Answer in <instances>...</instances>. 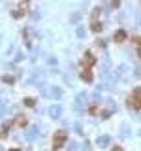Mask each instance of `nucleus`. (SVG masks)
Segmentation results:
<instances>
[{"instance_id":"6","label":"nucleus","mask_w":141,"mask_h":151,"mask_svg":"<svg viewBox=\"0 0 141 151\" xmlns=\"http://www.w3.org/2000/svg\"><path fill=\"white\" fill-rule=\"evenodd\" d=\"M83 64H85V66H92V64H94V57H92V53H88V51H87V53H85Z\"/></svg>"},{"instance_id":"9","label":"nucleus","mask_w":141,"mask_h":151,"mask_svg":"<svg viewBox=\"0 0 141 151\" xmlns=\"http://www.w3.org/2000/svg\"><path fill=\"white\" fill-rule=\"evenodd\" d=\"M8 136V125H2L0 127V138H6Z\"/></svg>"},{"instance_id":"5","label":"nucleus","mask_w":141,"mask_h":151,"mask_svg":"<svg viewBox=\"0 0 141 151\" xmlns=\"http://www.w3.org/2000/svg\"><path fill=\"white\" fill-rule=\"evenodd\" d=\"M113 40H115L117 43L124 42V40H126V30H119V32H115V36H113Z\"/></svg>"},{"instance_id":"4","label":"nucleus","mask_w":141,"mask_h":151,"mask_svg":"<svg viewBox=\"0 0 141 151\" xmlns=\"http://www.w3.org/2000/svg\"><path fill=\"white\" fill-rule=\"evenodd\" d=\"M109 144H111V136H100L98 140H96V145H98V148H107Z\"/></svg>"},{"instance_id":"14","label":"nucleus","mask_w":141,"mask_h":151,"mask_svg":"<svg viewBox=\"0 0 141 151\" xmlns=\"http://www.w3.org/2000/svg\"><path fill=\"white\" fill-rule=\"evenodd\" d=\"M77 36H79V38L85 36V29H83V27H77Z\"/></svg>"},{"instance_id":"10","label":"nucleus","mask_w":141,"mask_h":151,"mask_svg":"<svg viewBox=\"0 0 141 151\" xmlns=\"http://www.w3.org/2000/svg\"><path fill=\"white\" fill-rule=\"evenodd\" d=\"M25 106L32 108V106H36V100H34V98H25Z\"/></svg>"},{"instance_id":"22","label":"nucleus","mask_w":141,"mask_h":151,"mask_svg":"<svg viewBox=\"0 0 141 151\" xmlns=\"http://www.w3.org/2000/svg\"><path fill=\"white\" fill-rule=\"evenodd\" d=\"M111 151H122V148H113Z\"/></svg>"},{"instance_id":"26","label":"nucleus","mask_w":141,"mask_h":151,"mask_svg":"<svg viewBox=\"0 0 141 151\" xmlns=\"http://www.w3.org/2000/svg\"><path fill=\"white\" fill-rule=\"evenodd\" d=\"M0 151H2V149H0Z\"/></svg>"},{"instance_id":"3","label":"nucleus","mask_w":141,"mask_h":151,"mask_svg":"<svg viewBox=\"0 0 141 151\" xmlns=\"http://www.w3.org/2000/svg\"><path fill=\"white\" fill-rule=\"evenodd\" d=\"M38 134H40V127H30V129H28V132H26V138L28 140H36V138H38Z\"/></svg>"},{"instance_id":"7","label":"nucleus","mask_w":141,"mask_h":151,"mask_svg":"<svg viewBox=\"0 0 141 151\" xmlns=\"http://www.w3.org/2000/svg\"><path fill=\"white\" fill-rule=\"evenodd\" d=\"M49 94V96H53V98H60L62 96V89H60V87H53V89H51V93H47Z\"/></svg>"},{"instance_id":"18","label":"nucleus","mask_w":141,"mask_h":151,"mask_svg":"<svg viewBox=\"0 0 141 151\" xmlns=\"http://www.w3.org/2000/svg\"><path fill=\"white\" fill-rule=\"evenodd\" d=\"M13 17H15V19H19V17H23V11H13Z\"/></svg>"},{"instance_id":"2","label":"nucleus","mask_w":141,"mask_h":151,"mask_svg":"<svg viewBox=\"0 0 141 151\" xmlns=\"http://www.w3.org/2000/svg\"><path fill=\"white\" fill-rule=\"evenodd\" d=\"M60 115H62V106H60V104H55V106L49 108V117L51 119H58Z\"/></svg>"},{"instance_id":"11","label":"nucleus","mask_w":141,"mask_h":151,"mask_svg":"<svg viewBox=\"0 0 141 151\" xmlns=\"http://www.w3.org/2000/svg\"><path fill=\"white\" fill-rule=\"evenodd\" d=\"M75 102H77V104H81V106H85V94H83V93H81V94H77Z\"/></svg>"},{"instance_id":"19","label":"nucleus","mask_w":141,"mask_h":151,"mask_svg":"<svg viewBox=\"0 0 141 151\" xmlns=\"http://www.w3.org/2000/svg\"><path fill=\"white\" fill-rule=\"evenodd\" d=\"M139 74H141V68H139V64H138V66H135V76H134V78H139Z\"/></svg>"},{"instance_id":"21","label":"nucleus","mask_w":141,"mask_h":151,"mask_svg":"<svg viewBox=\"0 0 141 151\" xmlns=\"http://www.w3.org/2000/svg\"><path fill=\"white\" fill-rule=\"evenodd\" d=\"M49 64H53V66L56 64V59H55V57H51V59H49Z\"/></svg>"},{"instance_id":"17","label":"nucleus","mask_w":141,"mask_h":151,"mask_svg":"<svg viewBox=\"0 0 141 151\" xmlns=\"http://www.w3.org/2000/svg\"><path fill=\"white\" fill-rule=\"evenodd\" d=\"M83 151H90V144H88V142H85V144H83Z\"/></svg>"},{"instance_id":"20","label":"nucleus","mask_w":141,"mask_h":151,"mask_svg":"<svg viewBox=\"0 0 141 151\" xmlns=\"http://www.w3.org/2000/svg\"><path fill=\"white\" fill-rule=\"evenodd\" d=\"M120 6V0H113V8H119Z\"/></svg>"},{"instance_id":"12","label":"nucleus","mask_w":141,"mask_h":151,"mask_svg":"<svg viewBox=\"0 0 141 151\" xmlns=\"http://www.w3.org/2000/svg\"><path fill=\"white\" fill-rule=\"evenodd\" d=\"M92 30H94V32H100V30H102V25H100V23H92Z\"/></svg>"},{"instance_id":"24","label":"nucleus","mask_w":141,"mask_h":151,"mask_svg":"<svg viewBox=\"0 0 141 151\" xmlns=\"http://www.w3.org/2000/svg\"><path fill=\"white\" fill-rule=\"evenodd\" d=\"M139 136H141V130H139Z\"/></svg>"},{"instance_id":"25","label":"nucleus","mask_w":141,"mask_h":151,"mask_svg":"<svg viewBox=\"0 0 141 151\" xmlns=\"http://www.w3.org/2000/svg\"><path fill=\"white\" fill-rule=\"evenodd\" d=\"M11 151H17V149H11Z\"/></svg>"},{"instance_id":"13","label":"nucleus","mask_w":141,"mask_h":151,"mask_svg":"<svg viewBox=\"0 0 141 151\" xmlns=\"http://www.w3.org/2000/svg\"><path fill=\"white\" fill-rule=\"evenodd\" d=\"M120 132H122V136L126 138L128 134H130V127H122V129H120Z\"/></svg>"},{"instance_id":"15","label":"nucleus","mask_w":141,"mask_h":151,"mask_svg":"<svg viewBox=\"0 0 141 151\" xmlns=\"http://www.w3.org/2000/svg\"><path fill=\"white\" fill-rule=\"evenodd\" d=\"M4 83H13V78L11 76H4Z\"/></svg>"},{"instance_id":"1","label":"nucleus","mask_w":141,"mask_h":151,"mask_svg":"<svg viewBox=\"0 0 141 151\" xmlns=\"http://www.w3.org/2000/svg\"><path fill=\"white\" fill-rule=\"evenodd\" d=\"M66 142V130H58L55 134V140H53V149H60V145Z\"/></svg>"},{"instance_id":"8","label":"nucleus","mask_w":141,"mask_h":151,"mask_svg":"<svg viewBox=\"0 0 141 151\" xmlns=\"http://www.w3.org/2000/svg\"><path fill=\"white\" fill-rule=\"evenodd\" d=\"M81 78H83V81H92V74H90V70H85V72L81 74Z\"/></svg>"},{"instance_id":"16","label":"nucleus","mask_w":141,"mask_h":151,"mask_svg":"<svg viewBox=\"0 0 141 151\" xmlns=\"http://www.w3.org/2000/svg\"><path fill=\"white\" fill-rule=\"evenodd\" d=\"M68 149H70V151H75V149H77V144H75V142H72V144L68 145Z\"/></svg>"},{"instance_id":"23","label":"nucleus","mask_w":141,"mask_h":151,"mask_svg":"<svg viewBox=\"0 0 141 151\" xmlns=\"http://www.w3.org/2000/svg\"><path fill=\"white\" fill-rule=\"evenodd\" d=\"M139 55H141V47H139Z\"/></svg>"}]
</instances>
